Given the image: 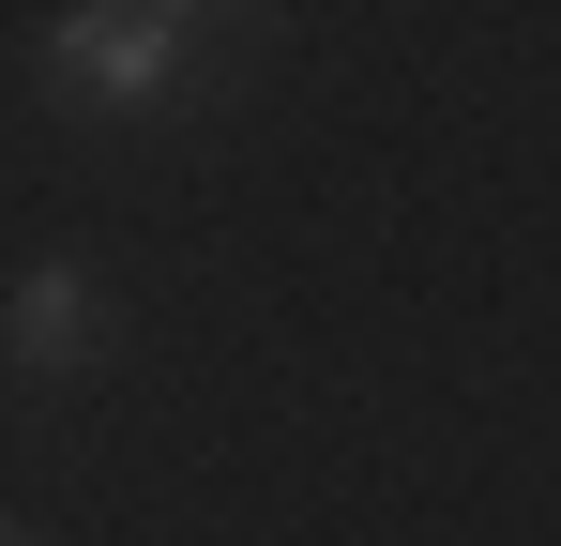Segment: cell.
I'll use <instances>...</instances> for the list:
<instances>
[{"mask_svg":"<svg viewBox=\"0 0 561 546\" xmlns=\"http://www.w3.org/2000/svg\"><path fill=\"white\" fill-rule=\"evenodd\" d=\"M92 350H106V288H92V259H31V273H15V304H0V364L77 379Z\"/></svg>","mask_w":561,"mask_h":546,"instance_id":"obj_2","label":"cell"},{"mask_svg":"<svg viewBox=\"0 0 561 546\" xmlns=\"http://www.w3.org/2000/svg\"><path fill=\"white\" fill-rule=\"evenodd\" d=\"M183 46H197L183 0H92V15H61V31H46V77L92 91V106H152V91L183 77Z\"/></svg>","mask_w":561,"mask_h":546,"instance_id":"obj_1","label":"cell"}]
</instances>
